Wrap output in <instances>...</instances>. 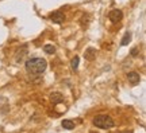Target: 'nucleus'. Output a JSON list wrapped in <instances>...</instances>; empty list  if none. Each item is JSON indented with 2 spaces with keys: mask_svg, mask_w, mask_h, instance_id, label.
Listing matches in <instances>:
<instances>
[{
  "mask_svg": "<svg viewBox=\"0 0 146 133\" xmlns=\"http://www.w3.org/2000/svg\"><path fill=\"white\" fill-rule=\"evenodd\" d=\"M122 133H133V130H125V132H122Z\"/></svg>",
  "mask_w": 146,
  "mask_h": 133,
  "instance_id": "nucleus-14",
  "label": "nucleus"
},
{
  "mask_svg": "<svg viewBox=\"0 0 146 133\" xmlns=\"http://www.w3.org/2000/svg\"><path fill=\"white\" fill-rule=\"evenodd\" d=\"M84 58H85L87 61H94L95 58H96V50L92 48V47L87 48V51L84 52Z\"/></svg>",
  "mask_w": 146,
  "mask_h": 133,
  "instance_id": "nucleus-8",
  "label": "nucleus"
},
{
  "mask_svg": "<svg viewBox=\"0 0 146 133\" xmlns=\"http://www.w3.org/2000/svg\"><path fill=\"white\" fill-rule=\"evenodd\" d=\"M131 41V32H125V35H123V38H122V42H120V45L122 46H127L129 43H130Z\"/></svg>",
  "mask_w": 146,
  "mask_h": 133,
  "instance_id": "nucleus-10",
  "label": "nucleus"
},
{
  "mask_svg": "<svg viewBox=\"0 0 146 133\" xmlns=\"http://www.w3.org/2000/svg\"><path fill=\"white\" fill-rule=\"evenodd\" d=\"M27 45H23V46L16 51V54H15V61L16 62H22L23 59H25V56L27 55Z\"/></svg>",
  "mask_w": 146,
  "mask_h": 133,
  "instance_id": "nucleus-5",
  "label": "nucleus"
},
{
  "mask_svg": "<svg viewBox=\"0 0 146 133\" xmlns=\"http://www.w3.org/2000/svg\"><path fill=\"white\" fill-rule=\"evenodd\" d=\"M92 123H94L95 126H98L100 129H111L115 126L114 120L110 117L108 114H99V116H96Z\"/></svg>",
  "mask_w": 146,
  "mask_h": 133,
  "instance_id": "nucleus-2",
  "label": "nucleus"
},
{
  "mask_svg": "<svg viewBox=\"0 0 146 133\" xmlns=\"http://www.w3.org/2000/svg\"><path fill=\"white\" fill-rule=\"evenodd\" d=\"M49 19H50L53 23L61 24V23H64V20H65V14H64L62 11H54V12L50 14Z\"/></svg>",
  "mask_w": 146,
  "mask_h": 133,
  "instance_id": "nucleus-3",
  "label": "nucleus"
},
{
  "mask_svg": "<svg viewBox=\"0 0 146 133\" xmlns=\"http://www.w3.org/2000/svg\"><path fill=\"white\" fill-rule=\"evenodd\" d=\"M64 129H68V130H72L74 128V123H73L72 120H64L62 123H61Z\"/></svg>",
  "mask_w": 146,
  "mask_h": 133,
  "instance_id": "nucleus-9",
  "label": "nucleus"
},
{
  "mask_svg": "<svg viewBox=\"0 0 146 133\" xmlns=\"http://www.w3.org/2000/svg\"><path fill=\"white\" fill-rule=\"evenodd\" d=\"M26 70L27 73H30L33 75H39L46 70L47 67V62L46 59L43 58H39V56H34V58H30L26 61Z\"/></svg>",
  "mask_w": 146,
  "mask_h": 133,
  "instance_id": "nucleus-1",
  "label": "nucleus"
},
{
  "mask_svg": "<svg viewBox=\"0 0 146 133\" xmlns=\"http://www.w3.org/2000/svg\"><path fill=\"white\" fill-rule=\"evenodd\" d=\"M78 61H80V59H78L77 55H76L72 59V63H70V65H72V69H73V70H77V69H78Z\"/></svg>",
  "mask_w": 146,
  "mask_h": 133,
  "instance_id": "nucleus-12",
  "label": "nucleus"
},
{
  "mask_svg": "<svg viewBox=\"0 0 146 133\" xmlns=\"http://www.w3.org/2000/svg\"><path fill=\"white\" fill-rule=\"evenodd\" d=\"M127 78H129V81H130L131 85H138V83L141 82V77H139V74L135 73V71L127 73Z\"/></svg>",
  "mask_w": 146,
  "mask_h": 133,
  "instance_id": "nucleus-6",
  "label": "nucleus"
},
{
  "mask_svg": "<svg viewBox=\"0 0 146 133\" xmlns=\"http://www.w3.org/2000/svg\"><path fill=\"white\" fill-rule=\"evenodd\" d=\"M43 51L47 52V54H54L56 52V47L53 46V45H45L43 46Z\"/></svg>",
  "mask_w": 146,
  "mask_h": 133,
  "instance_id": "nucleus-11",
  "label": "nucleus"
},
{
  "mask_svg": "<svg viewBox=\"0 0 146 133\" xmlns=\"http://www.w3.org/2000/svg\"><path fill=\"white\" fill-rule=\"evenodd\" d=\"M50 100H52L53 104H61L64 101V97L61 93L58 92H53L52 94H50Z\"/></svg>",
  "mask_w": 146,
  "mask_h": 133,
  "instance_id": "nucleus-7",
  "label": "nucleus"
},
{
  "mask_svg": "<svg viewBox=\"0 0 146 133\" xmlns=\"http://www.w3.org/2000/svg\"><path fill=\"white\" fill-rule=\"evenodd\" d=\"M108 19L112 23H118V22H120L122 19H123V12L120 10H112V11H110V14H108Z\"/></svg>",
  "mask_w": 146,
  "mask_h": 133,
  "instance_id": "nucleus-4",
  "label": "nucleus"
},
{
  "mask_svg": "<svg viewBox=\"0 0 146 133\" xmlns=\"http://www.w3.org/2000/svg\"><path fill=\"white\" fill-rule=\"evenodd\" d=\"M138 54H139V51H138V48H137V47H134V48L131 50V52H130V55H131V56H137Z\"/></svg>",
  "mask_w": 146,
  "mask_h": 133,
  "instance_id": "nucleus-13",
  "label": "nucleus"
}]
</instances>
